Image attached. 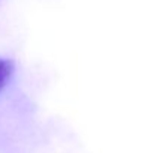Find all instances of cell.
Returning <instances> with one entry per match:
<instances>
[{"mask_svg": "<svg viewBox=\"0 0 153 153\" xmlns=\"http://www.w3.org/2000/svg\"><path fill=\"white\" fill-rule=\"evenodd\" d=\"M9 74H11V65L8 62L0 60V89H2V86L5 84L6 78L9 76Z\"/></svg>", "mask_w": 153, "mask_h": 153, "instance_id": "1", "label": "cell"}]
</instances>
